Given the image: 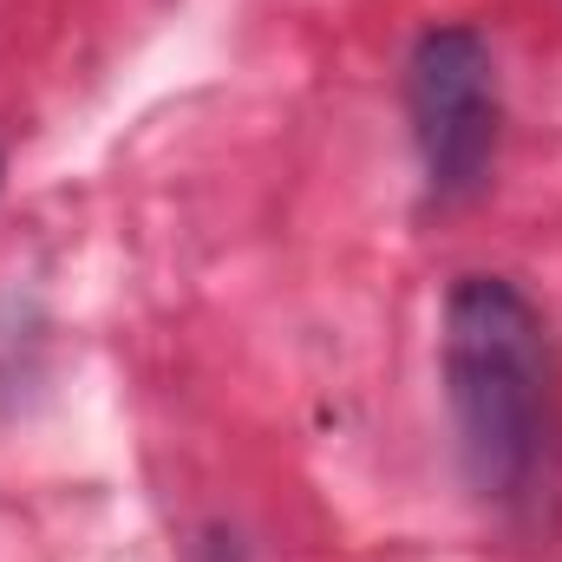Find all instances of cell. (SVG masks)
I'll return each instance as SVG.
<instances>
[{"mask_svg":"<svg viewBox=\"0 0 562 562\" xmlns=\"http://www.w3.org/2000/svg\"><path fill=\"white\" fill-rule=\"evenodd\" d=\"M438 373L464 484L491 510H530L557 477V373L537 301L510 276H458Z\"/></svg>","mask_w":562,"mask_h":562,"instance_id":"obj_1","label":"cell"},{"mask_svg":"<svg viewBox=\"0 0 562 562\" xmlns=\"http://www.w3.org/2000/svg\"><path fill=\"white\" fill-rule=\"evenodd\" d=\"M406 119L425 170V196L438 210L471 203L497 164L504 138V92H497V53L477 26H425L406 53Z\"/></svg>","mask_w":562,"mask_h":562,"instance_id":"obj_2","label":"cell"}]
</instances>
